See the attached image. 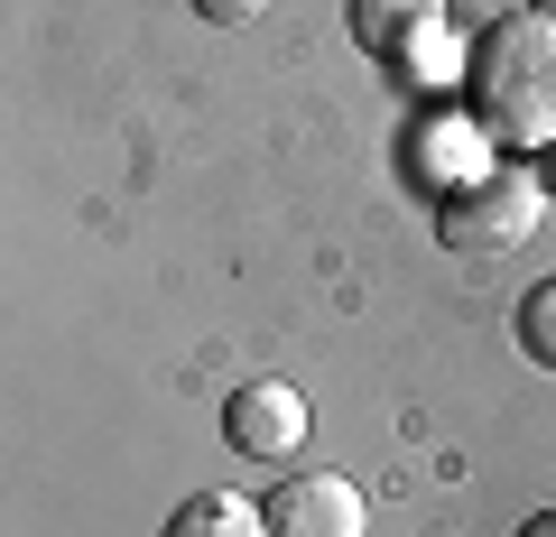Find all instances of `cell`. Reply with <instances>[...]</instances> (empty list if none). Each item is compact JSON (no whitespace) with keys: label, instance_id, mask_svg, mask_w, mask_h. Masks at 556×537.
I'll list each match as a JSON object with an SVG mask.
<instances>
[{"label":"cell","instance_id":"cell-3","mask_svg":"<svg viewBox=\"0 0 556 537\" xmlns=\"http://www.w3.org/2000/svg\"><path fill=\"white\" fill-rule=\"evenodd\" d=\"M269 537H371V500L343 473H306L269 500Z\"/></svg>","mask_w":556,"mask_h":537},{"label":"cell","instance_id":"cell-8","mask_svg":"<svg viewBox=\"0 0 556 537\" xmlns=\"http://www.w3.org/2000/svg\"><path fill=\"white\" fill-rule=\"evenodd\" d=\"M269 0H195V20H214V28H251Z\"/></svg>","mask_w":556,"mask_h":537},{"label":"cell","instance_id":"cell-1","mask_svg":"<svg viewBox=\"0 0 556 537\" xmlns=\"http://www.w3.org/2000/svg\"><path fill=\"white\" fill-rule=\"evenodd\" d=\"M464 102H473V130L501 149H547L556 140V20L519 10V20H492L473 38V65H464Z\"/></svg>","mask_w":556,"mask_h":537},{"label":"cell","instance_id":"cell-4","mask_svg":"<svg viewBox=\"0 0 556 537\" xmlns=\"http://www.w3.org/2000/svg\"><path fill=\"white\" fill-rule=\"evenodd\" d=\"M306 398L288 389V380H251V389H232V408H223V436L241 445V455H260V463H278V455H298L306 445Z\"/></svg>","mask_w":556,"mask_h":537},{"label":"cell","instance_id":"cell-10","mask_svg":"<svg viewBox=\"0 0 556 537\" xmlns=\"http://www.w3.org/2000/svg\"><path fill=\"white\" fill-rule=\"evenodd\" d=\"M529 10H538V20H556V0H529Z\"/></svg>","mask_w":556,"mask_h":537},{"label":"cell","instance_id":"cell-6","mask_svg":"<svg viewBox=\"0 0 556 537\" xmlns=\"http://www.w3.org/2000/svg\"><path fill=\"white\" fill-rule=\"evenodd\" d=\"M167 537H269V519H260L241 491H195L177 519H167Z\"/></svg>","mask_w":556,"mask_h":537},{"label":"cell","instance_id":"cell-7","mask_svg":"<svg viewBox=\"0 0 556 537\" xmlns=\"http://www.w3.org/2000/svg\"><path fill=\"white\" fill-rule=\"evenodd\" d=\"M519 343H529L538 361H556V287H538V297L519 306Z\"/></svg>","mask_w":556,"mask_h":537},{"label":"cell","instance_id":"cell-9","mask_svg":"<svg viewBox=\"0 0 556 537\" xmlns=\"http://www.w3.org/2000/svg\"><path fill=\"white\" fill-rule=\"evenodd\" d=\"M519 537H556V510H538V519H529V528H519Z\"/></svg>","mask_w":556,"mask_h":537},{"label":"cell","instance_id":"cell-2","mask_svg":"<svg viewBox=\"0 0 556 537\" xmlns=\"http://www.w3.org/2000/svg\"><path fill=\"white\" fill-rule=\"evenodd\" d=\"M538 177H519V167H501V177H473V186H455L445 195V214H437V241L445 251H464V259H501V251H519V241L538 232Z\"/></svg>","mask_w":556,"mask_h":537},{"label":"cell","instance_id":"cell-5","mask_svg":"<svg viewBox=\"0 0 556 537\" xmlns=\"http://www.w3.org/2000/svg\"><path fill=\"white\" fill-rule=\"evenodd\" d=\"M445 0H353V47L362 56H417V38H437Z\"/></svg>","mask_w":556,"mask_h":537}]
</instances>
